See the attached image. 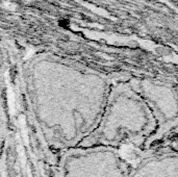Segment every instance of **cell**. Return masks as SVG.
I'll return each mask as SVG.
<instances>
[{
  "label": "cell",
  "mask_w": 178,
  "mask_h": 177,
  "mask_svg": "<svg viewBox=\"0 0 178 177\" xmlns=\"http://www.w3.org/2000/svg\"><path fill=\"white\" fill-rule=\"evenodd\" d=\"M24 83L35 122L53 153L78 147L98 127L107 103V81L50 56L30 60Z\"/></svg>",
  "instance_id": "1"
},
{
  "label": "cell",
  "mask_w": 178,
  "mask_h": 177,
  "mask_svg": "<svg viewBox=\"0 0 178 177\" xmlns=\"http://www.w3.org/2000/svg\"><path fill=\"white\" fill-rule=\"evenodd\" d=\"M106 146H78L58 156L53 177H129L128 163Z\"/></svg>",
  "instance_id": "2"
},
{
  "label": "cell",
  "mask_w": 178,
  "mask_h": 177,
  "mask_svg": "<svg viewBox=\"0 0 178 177\" xmlns=\"http://www.w3.org/2000/svg\"><path fill=\"white\" fill-rule=\"evenodd\" d=\"M7 114L5 105V87H4V58L0 50V168L2 161L3 150L7 139Z\"/></svg>",
  "instance_id": "3"
}]
</instances>
